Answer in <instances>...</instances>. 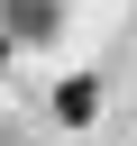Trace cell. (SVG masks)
I'll return each instance as SVG.
<instances>
[{
	"label": "cell",
	"mask_w": 137,
	"mask_h": 146,
	"mask_svg": "<svg viewBox=\"0 0 137 146\" xmlns=\"http://www.w3.org/2000/svg\"><path fill=\"white\" fill-rule=\"evenodd\" d=\"M0 18H9V36H18V46H46V36H55V18H64V0H0Z\"/></svg>",
	"instance_id": "cell-1"
},
{
	"label": "cell",
	"mask_w": 137,
	"mask_h": 146,
	"mask_svg": "<svg viewBox=\"0 0 137 146\" xmlns=\"http://www.w3.org/2000/svg\"><path fill=\"white\" fill-rule=\"evenodd\" d=\"M55 119H64V128H91V119H100V82H91V73L55 82Z\"/></svg>",
	"instance_id": "cell-2"
}]
</instances>
